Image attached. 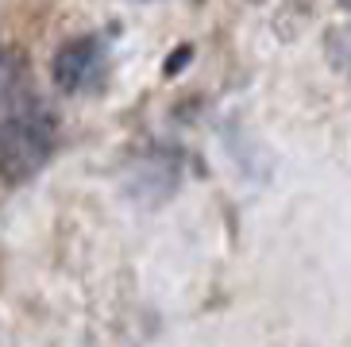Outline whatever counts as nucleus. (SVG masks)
<instances>
[{
	"label": "nucleus",
	"mask_w": 351,
	"mask_h": 347,
	"mask_svg": "<svg viewBox=\"0 0 351 347\" xmlns=\"http://www.w3.org/2000/svg\"><path fill=\"white\" fill-rule=\"evenodd\" d=\"M51 154H54V116L23 85L0 108V182L23 185L47 166Z\"/></svg>",
	"instance_id": "f257e3e1"
},
{
	"label": "nucleus",
	"mask_w": 351,
	"mask_h": 347,
	"mask_svg": "<svg viewBox=\"0 0 351 347\" xmlns=\"http://www.w3.org/2000/svg\"><path fill=\"white\" fill-rule=\"evenodd\" d=\"M104 77H108V43L101 35H73L54 51L51 82L66 97L101 89Z\"/></svg>",
	"instance_id": "f03ea898"
},
{
	"label": "nucleus",
	"mask_w": 351,
	"mask_h": 347,
	"mask_svg": "<svg viewBox=\"0 0 351 347\" xmlns=\"http://www.w3.org/2000/svg\"><path fill=\"white\" fill-rule=\"evenodd\" d=\"M23 89V82H20V66H16V58H12L4 47H0V108L16 97V93Z\"/></svg>",
	"instance_id": "7ed1b4c3"
},
{
	"label": "nucleus",
	"mask_w": 351,
	"mask_h": 347,
	"mask_svg": "<svg viewBox=\"0 0 351 347\" xmlns=\"http://www.w3.org/2000/svg\"><path fill=\"white\" fill-rule=\"evenodd\" d=\"M336 4H343V8H348V0H336Z\"/></svg>",
	"instance_id": "20e7f679"
}]
</instances>
